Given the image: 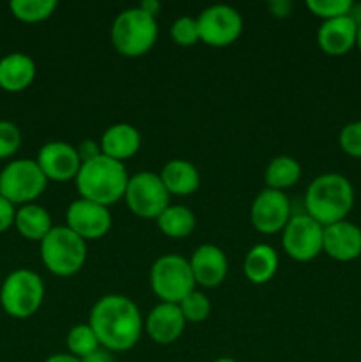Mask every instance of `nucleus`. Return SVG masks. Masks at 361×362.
<instances>
[{
    "label": "nucleus",
    "mask_w": 361,
    "mask_h": 362,
    "mask_svg": "<svg viewBox=\"0 0 361 362\" xmlns=\"http://www.w3.org/2000/svg\"><path fill=\"white\" fill-rule=\"evenodd\" d=\"M88 325L96 332L99 345L110 352H127L140 339L144 331L140 310L126 296L108 293L92 306Z\"/></svg>",
    "instance_id": "obj_1"
},
{
    "label": "nucleus",
    "mask_w": 361,
    "mask_h": 362,
    "mask_svg": "<svg viewBox=\"0 0 361 362\" xmlns=\"http://www.w3.org/2000/svg\"><path fill=\"white\" fill-rule=\"evenodd\" d=\"M354 207V187L340 173H322L315 177L304 193V209L311 219L322 226L347 219Z\"/></svg>",
    "instance_id": "obj_2"
},
{
    "label": "nucleus",
    "mask_w": 361,
    "mask_h": 362,
    "mask_svg": "<svg viewBox=\"0 0 361 362\" xmlns=\"http://www.w3.org/2000/svg\"><path fill=\"white\" fill-rule=\"evenodd\" d=\"M74 182L80 198L110 207L124 198L130 175L124 163L101 154L91 161L81 163Z\"/></svg>",
    "instance_id": "obj_3"
},
{
    "label": "nucleus",
    "mask_w": 361,
    "mask_h": 362,
    "mask_svg": "<svg viewBox=\"0 0 361 362\" xmlns=\"http://www.w3.org/2000/svg\"><path fill=\"white\" fill-rule=\"evenodd\" d=\"M158 21L140 7H130L119 13L110 28V39L117 53L127 59L145 55L158 41Z\"/></svg>",
    "instance_id": "obj_4"
},
{
    "label": "nucleus",
    "mask_w": 361,
    "mask_h": 362,
    "mask_svg": "<svg viewBox=\"0 0 361 362\" xmlns=\"http://www.w3.org/2000/svg\"><path fill=\"white\" fill-rule=\"evenodd\" d=\"M45 267L59 278H71L84 269L87 260V243L66 225L53 226L39 243Z\"/></svg>",
    "instance_id": "obj_5"
},
{
    "label": "nucleus",
    "mask_w": 361,
    "mask_h": 362,
    "mask_svg": "<svg viewBox=\"0 0 361 362\" xmlns=\"http://www.w3.org/2000/svg\"><path fill=\"white\" fill-rule=\"evenodd\" d=\"M45 300V283L30 269H16L0 286V304L9 317L25 320L34 317Z\"/></svg>",
    "instance_id": "obj_6"
},
{
    "label": "nucleus",
    "mask_w": 361,
    "mask_h": 362,
    "mask_svg": "<svg viewBox=\"0 0 361 362\" xmlns=\"http://www.w3.org/2000/svg\"><path fill=\"white\" fill-rule=\"evenodd\" d=\"M151 288L161 303L179 304L195 290V278L190 262L180 255H163L151 267Z\"/></svg>",
    "instance_id": "obj_7"
},
{
    "label": "nucleus",
    "mask_w": 361,
    "mask_h": 362,
    "mask_svg": "<svg viewBox=\"0 0 361 362\" xmlns=\"http://www.w3.org/2000/svg\"><path fill=\"white\" fill-rule=\"evenodd\" d=\"M48 179L35 159H14L0 172V197L13 205L35 204L45 193Z\"/></svg>",
    "instance_id": "obj_8"
},
{
    "label": "nucleus",
    "mask_w": 361,
    "mask_h": 362,
    "mask_svg": "<svg viewBox=\"0 0 361 362\" xmlns=\"http://www.w3.org/2000/svg\"><path fill=\"white\" fill-rule=\"evenodd\" d=\"M127 207L142 219H158L159 214L170 205V193L163 186L158 173L140 172L130 177L126 193Z\"/></svg>",
    "instance_id": "obj_9"
},
{
    "label": "nucleus",
    "mask_w": 361,
    "mask_h": 362,
    "mask_svg": "<svg viewBox=\"0 0 361 362\" xmlns=\"http://www.w3.org/2000/svg\"><path fill=\"white\" fill-rule=\"evenodd\" d=\"M322 237L324 226L319 225L306 212L296 214L290 218L282 232L283 251L289 255V258L301 264L311 262L322 253Z\"/></svg>",
    "instance_id": "obj_10"
},
{
    "label": "nucleus",
    "mask_w": 361,
    "mask_h": 362,
    "mask_svg": "<svg viewBox=\"0 0 361 362\" xmlns=\"http://www.w3.org/2000/svg\"><path fill=\"white\" fill-rule=\"evenodd\" d=\"M200 41L214 48H225L243 34V18L239 11L227 4H216L202 11L197 18Z\"/></svg>",
    "instance_id": "obj_11"
},
{
    "label": "nucleus",
    "mask_w": 361,
    "mask_h": 362,
    "mask_svg": "<svg viewBox=\"0 0 361 362\" xmlns=\"http://www.w3.org/2000/svg\"><path fill=\"white\" fill-rule=\"evenodd\" d=\"M290 218H292L290 216V202L283 191L265 187L251 204V225L257 232L264 233V235H275V233L283 232Z\"/></svg>",
    "instance_id": "obj_12"
},
{
    "label": "nucleus",
    "mask_w": 361,
    "mask_h": 362,
    "mask_svg": "<svg viewBox=\"0 0 361 362\" xmlns=\"http://www.w3.org/2000/svg\"><path fill=\"white\" fill-rule=\"evenodd\" d=\"M66 226L78 237L87 240H98L112 228V214L105 205L94 204L85 198H78L67 207Z\"/></svg>",
    "instance_id": "obj_13"
},
{
    "label": "nucleus",
    "mask_w": 361,
    "mask_h": 362,
    "mask_svg": "<svg viewBox=\"0 0 361 362\" xmlns=\"http://www.w3.org/2000/svg\"><path fill=\"white\" fill-rule=\"evenodd\" d=\"M39 168L42 170L48 180L55 182H66V180L76 179L78 170L81 166V159L78 156L76 147L69 145L67 141H48L42 145L38 152Z\"/></svg>",
    "instance_id": "obj_14"
},
{
    "label": "nucleus",
    "mask_w": 361,
    "mask_h": 362,
    "mask_svg": "<svg viewBox=\"0 0 361 362\" xmlns=\"http://www.w3.org/2000/svg\"><path fill=\"white\" fill-rule=\"evenodd\" d=\"M190 267L195 283L204 288H216L222 285L229 272V260L222 247L214 244H202L191 253Z\"/></svg>",
    "instance_id": "obj_15"
},
{
    "label": "nucleus",
    "mask_w": 361,
    "mask_h": 362,
    "mask_svg": "<svg viewBox=\"0 0 361 362\" xmlns=\"http://www.w3.org/2000/svg\"><path fill=\"white\" fill-rule=\"evenodd\" d=\"M322 251L336 262L356 260L361 257V228L347 219L324 226Z\"/></svg>",
    "instance_id": "obj_16"
},
{
    "label": "nucleus",
    "mask_w": 361,
    "mask_h": 362,
    "mask_svg": "<svg viewBox=\"0 0 361 362\" xmlns=\"http://www.w3.org/2000/svg\"><path fill=\"white\" fill-rule=\"evenodd\" d=\"M188 322L180 313L179 304L159 303L147 315L144 329L149 338L158 345H172L183 336Z\"/></svg>",
    "instance_id": "obj_17"
},
{
    "label": "nucleus",
    "mask_w": 361,
    "mask_h": 362,
    "mask_svg": "<svg viewBox=\"0 0 361 362\" xmlns=\"http://www.w3.org/2000/svg\"><path fill=\"white\" fill-rule=\"evenodd\" d=\"M357 23L350 16L322 21L317 30V45L324 53L340 57L349 53L356 46Z\"/></svg>",
    "instance_id": "obj_18"
},
{
    "label": "nucleus",
    "mask_w": 361,
    "mask_h": 362,
    "mask_svg": "<svg viewBox=\"0 0 361 362\" xmlns=\"http://www.w3.org/2000/svg\"><path fill=\"white\" fill-rule=\"evenodd\" d=\"M140 133H138L137 127L127 122H119L106 127L101 140H99L101 154L110 159H115L119 163H124L126 159L133 158L140 151Z\"/></svg>",
    "instance_id": "obj_19"
},
{
    "label": "nucleus",
    "mask_w": 361,
    "mask_h": 362,
    "mask_svg": "<svg viewBox=\"0 0 361 362\" xmlns=\"http://www.w3.org/2000/svg\"><path fill=\"white\" fill-rule=\"evenodd\" d=\"M38 66L27 53L14 52L0 59V88L11 94L23 92L32 85Z\"/></svg>",
    "instance_id": "obj_20"
},
{
    "label": "nucleus",
    "mask_w": 361,
    "mask_h": 362,
    "mask_svg": "<svg viewBox=\"0 0 361 362\" xmlns=\"http://www.w3.org/2000/svg\"><path fill=\"white\" fill-rule=\"evenodd\" d=\"M158 175L170 197H188L200 187V173L197 166L186 159H170Z\"/></svg>",
    "instance_id": "obj_21"
},
{
    "label": "nucleus",
    "mask_w": 361,
    "mask_h": 362,
    "mask_svg": "<svg viewBox=\"0 0 361 362\" xmlns=\"http://www.w3.org/2000/svg\"><path fill=\"white\" fill-rule=\"evenodd\" d=\"M278 253L269 244H257L244 257V276L253 285H265L278 271Z\"/></svg>",
    "instance_id": "obj_22"
},
{
    "label": "nucleus",
    "mask_w": 361,
    "mask_h": 362,
    "mask_svg": "<svg viewBox=\"0 0 361 362\" xmlns=\"http://www.w3.org/2000/svg\"><path fill=\"white\" fill-rule=\"evenodd\" d=\"M52 216L45 207L38 204L21 205L16 211V219H14V228L18 230L23 239L41 243L53 228Z\"/></svg>",
    "instance_id": "obj_23"
},
{
    "label": "nucleus",
    "mask_w": 361,
    "mask_h": 362,
    "mask_svg": "<svg viewBox=\"0 0 361 362\" xmlns=\"http://www.w3.org/2000/svg\"><path fill=\"white\" fill-rule=\"evenodd\" d=\"M156 223L163 235L172 237V239H184L193 233L195 226H197V218L186 205H168L159 214Z\"/></svg>",
    "instance_id": "obj_24"
},
{
    "label": "nucleus",
    "mask_w": 361,
    "mask_h": 362,
    "mask_svg": "<svg viewBox=\"0 0 361 362\" xmlns=\"http://www.w3.org/2000/svg\"><path fill=\"white\" fill-rule=\"evenodd\" d=\"M264 179L269 189L285 191L301 179V165L290 156H276L269 161Z\"/></svg>",
    "instance_id": "obj_25"
},
{
    "label": "nucleus",
    "mask_w": 361,
    "mask_h": 362,
    "mask_svg": "<svg viewBox=\"0 0 361 362\" xmlns=\"http://www.w3.org/2000/svg\"><path fill=\"white\" fill-rule=\"evenodd\" d=\"M9 9L16 20L23 23H39L45 21L55 13V0H13Z\"/></svg>",
    "instance_id": "obj_26"
},
{
    "label": "nucleus",
    "mask_w": 361,
    "mask_h": 362,
    "mask_svg": "<svg viewBox=\"0 0 361 362\" xmlns=\"http://www.w3.org/2000/svg\"><path fill=\"white\" fill-rule=\"evenodd\" d=\"M66 345L71 356L78 357L80 361L101 346L98 336L88 324L73 325L66 336Z\"/></svg>",
    "instance_id": "obj_27"
},
{
    "label": "nucleus",
    "mask_w": 361,
    "mask_h": 362,
    "mask_svg": "<svg viewBox=\"0 0 361 362\" xmlns=\"http://www.w3.org/2000/svg\"><path fill=\"white\" fill-rule=\"evenodd\" d=\"M179 308L184 320L191 322V324H200L211 315V300L207 299L205 293L198 292V290L188 293L179 303Z\"/></svg>",
    "instance_id": "obj_28"
},
{
    "label": "nucleus",
    "mask_w": 361,
    "mask_h": 362,
    "mask_svg": "<svg viewBox=\"0 0 361 362\" xmlns=\"http://www.w3.org/2000/svg\"><path fill=\"white\" fill-rule=\"evenodd\" d=\"M170 37L177 46L190 48L200 41V30H198L197 18L180 16L170 27Z\"/></svg>",
    "instance_id": "obj_29"
},
{
    "label": "nucleus",
    "mask_w": 361,
    "mask_h": 362,
    "mask_svg": "<svg viewBox=\"0 0 361 362\" xmlns=\"http://www.w3.org/2000/svg\"><path fill=\"white\" fill-rule=\"evenodd\" d=\"M353 4L354 2H350V0H306V9L314 16L328 21L335 20V18L349 16Z\"/></svg>",
    "instance_id": "obj_30"
},
{
    "label": "nucleus",
    "mask_w": 361,
    "mask_h": 362,
    "mask_svg": "<svg viewBox=\"0 0 361 362\" xmlns=\"http://www.w3.org/2000/svg\"><path fill=\"white\" fill-rule=\"evenodd\" d=\"M20 127L11 120H0V159H9L20 151Z\"/></svg>",
    "instance_id": "obj_31"
},
{
    "label": "nucleus",
    "mask_w": 361,
    "mask_h": 362,
    "mask_svg": "<svg viewBox=\"0 0 361 362\" xmlns=\"http://www.w3.org/2000/svg\"><path fill=\"white\" fill-rule=\"evenodd\" d=\"M338 144L347 156L361 159V120L349 122L342 127Z\"/></svg>",
    "instance_id": "obj_32"
},
{
    "label": "nucleus",
    "mask_w": 361,
    "mask_h": 362,
    "mask_svg": "<svg viewBox=\"0 0 361 362\" xmlns=\"http://www.w3.org/2000/svg\"><path fill=\"white\" fill-rule=\"evenodd\" d=\"M16 205L11 204L4 197H0V233L7 232L11 226H14V219H16Z\"/></svg>",
    "instance_id": "obj_33"
},
{
    "label": "nucleus",
    "mask_w": 361,
    "mask_h": 362,
    "mask_svg": "<svg viewBox=\"0 0 361 362\" xmlns=\"http://www.w3.org/2000/svg\"><path fill=\"white\" fill-rule=\"evenodd\" d=\"M76 151H78V156H80L81 163L91 161V159L101 156V147H99L94 140H84L80 144V147H76Z\"/></svg>",
    "instance_id": "obj_34"
},
{
    "label": "nucleus",
    "mask_w": 361,
    "mask_h": 362,
    "mask_svg": "<svg viewBox=\"0 0 361 362\" xmlns=\"http://www.w3.org/2000/svg\"><path fill=\"white\" fill-rule=\"evenodd\" d=\"M268 9L275 18H287L292 11V2L290 0H271L268 4Z\"/></svg>",
    "instance_id": "obj_35"
},
{
    "label": "nucleus",
    "mask_w": 361,
    "mask_h": 362,
    "mask_svg": "<svg viewBox=\"0 0 361 362\" xmlns=\"http://www.w3.org/2000/svg\"><path fill=\"white\" fill-rule=\"evenodd\" d=\"M81 362H113V356H112V352H110V350L99 346V349L94 350L91 356L84 357Z\"/></svg>",
    "instance_id": "obj_36"
},
{
    "label": "nucleus",
    "mask_w": 361,
    "mask_h": 362,
    "mask_svg": "<svg viewBox=\"0 0 361 362\" xmlns=\"http://www.w3.org/2000/svg\"><path fill=\"white\" fill-rule=\"evenodd\" d=\"M138 7H140L144 13L151 14V16L156 18L159 14V11H161V2H159V0H144Z\"/></svg>",
    "instance_id": "obj_37"
},
{
    "label": "nucleus",
    "mask_w": 361,
    "mask_h": 362,
    "mask_svg": "<svg viewBox=\"0 0 361 362\" xmlns=\"http://www.w3.org/2000/svg\"><path fill=\"white\" fill-rule=\"evenodd\" d=\"M45 362H81L78 357L71 356V354H53Z\"/></svg>",
    "instance_id": "obj_38"
},
{
    "label": "nucleus",
    "mask_w": 361,
    "mask_h": 362,
    "mask_svg": "<svg viewBox=\"0 0 361 362\" xmlns=\"http://www.w3.org/2000/svg\"><path fill=\"white\" fill-rule=\"evenodd\" d=\"M356 46H357V49H360V52H361V25H360V27H357V41H356Z\"/></svg>",
    "instance_id": "obj_39"
},
{
    "label": "nucleus",
    "mask_w": 361,
    "mask_h": 362,
    "mask_svg": "<svg viewBox=\"0 0 361 362\" xmlns=\"http://www.w3.org/2000/svg\"><path fill=\"white\" fill-rule=\"evenodd\" d=\"M212 362H237V361L232 359V357H219V359H214Z\"/></svg>",
    "instance_id": "obj_40"
}]
</instances>
